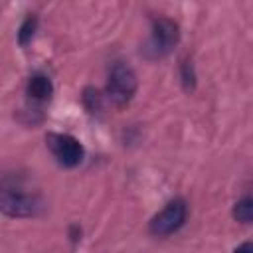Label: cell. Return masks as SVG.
Masks as SVG:
<instances>
[{"label": "cell", "instance_id": "6da1fadb", "mask_svg": "<svg viewBox=\"0 0 253 253\" xmlns=\"http://www.w3.org/2000/svg\"><path fill=\"white\" fill-rule=\"evenodd\" d=\"M136 91V75L126 63H115L109 73L107 93L115 105H126Z\"/></svg>", "mask_w": 253, "mask_h": 253}, {"label": "cell", "instance_id": "7a4b0ae2", "mask_svg": "<svg viewBox=\"0 0 253 253\" xmlns=\"http://www.w3.org/2000/svg\"><path fill=\"white\" fill-rule=\"evenodd\" d=\"M178 38H180V32L176 22L168 18H158L152 24V34L144 49L150 57H162L178 43Z\"/></svg>", "mask_w": 253, "mask_h": 253}, {"label": "cell", "instance_id": "3957f363", "mask_svg": "<svg viewBox=\"0 0 253 253\" xmlns=\"http://www.w3.org/2000/svg\"><path fill=\"white\" fill-rule=\"evenodd\" d=\"M186 221V204L182 200H172L170 204H166V208L156 213L150 221V233L164 237L174 233L176 229H180Z\"/></svg>", "mask_w": 253, "mask_h": 253}, {"label": "cell", "instance_id": "277c9868", "mask_svg": "<svg viewBox=\"0 0 253 253\" xmlns=\"http://www.w3.org/2000/svg\"><path fill=\"white\" fill-rule=\"evenodd\" d=\"M47 144L55 154V158L59 160V164L67 168H73L83 160V146L79 144V140H75L69 134H49Z\"/></svg>", "mask_w": 253, "mask_h": 253}, {"label": "cell", "instance_id": "5b68a950", "mask_svg": "<svg viewBox=\"0 0 253 253\" xmlns=\"http://www.w3.org/2000/svg\"><path fill=\"white\" fill-rule=\"evenodd\" d=\"M2 210L4 213L12 215V217H30L36 215L40 210V202L24 192H16V190H4L2 192Z\"/></svg>", "mask_w": 253, "mask_h": 253}, {"label": "cell", "instance_id": "8992f818", "mask_svg": "<svg viewBox=\"0 0 253 253\" xmlns=\"http://www.w3.org/2000/svg\"><path fill=\"white\" fill-rule=\"evenodd\" d=\"M51 91H53L51 81L45 75H34V77H30V81H28V95L32 99H38V101L49 99Z\"/></svg>", "mask_w": 253, "mask_h": 253}, {"label": "cell", "instance_id": "52a82bcc", "mask_svg": "<svg viewBox=\"0 0 253 253\" xmlns=\"http://www.w3.org/2000/svg\"><path fill=\"white\" fill-rule=\"evenodd\" d=\"M233 217L241 223H251L253 221V198H241L235 206H233Z\"/></svg>", "mask_w": 253, "mask_h": 253}, {"label": "cell", "instance_id": "ba28073f", "mask_svg": "<svg viewBox=\"0 0 253 253\" xmlns=\"http://www.w3.org/2000/svg\"><path fill=\"white\" fill-rule=\"evenodd\" d=\"M36 26H38V20H36L34 16H30V18H26V20L22 22L20 32H18V42H20V45H28V43L32 42L34 32H36Z\"/></svg>", "mask_w": 253, "mask_h": 253}, {"label": "cell", "instance_id": "9c48e42d", "mask_svg": "<svg viewBox=\"0 0 253 253\" xmlns=\"http://www.w3.org/2000/svg\"><path fill=\"white\" fill-rule=\"evenodd\" d=\"M182 81H184L186 89L194 87V71H192V63L190 61H184V65H182Z\"/></svg>", "mask_w": 253, "mask_h": 253}, {"label": "cell", "instance_id": "30bf717a", "mask_svg": "<svg viewBox=\"0 0 253 253\" xmlns=\"http://www.w3.org/2000/svg\"><path fill=\"white\" fill-rule=\"evenodd\" d=\"M235 253H253V243H241L237 249H235Z\"/></svg>", "mask_w": 253, "mask_h": 253}]
</instances>
